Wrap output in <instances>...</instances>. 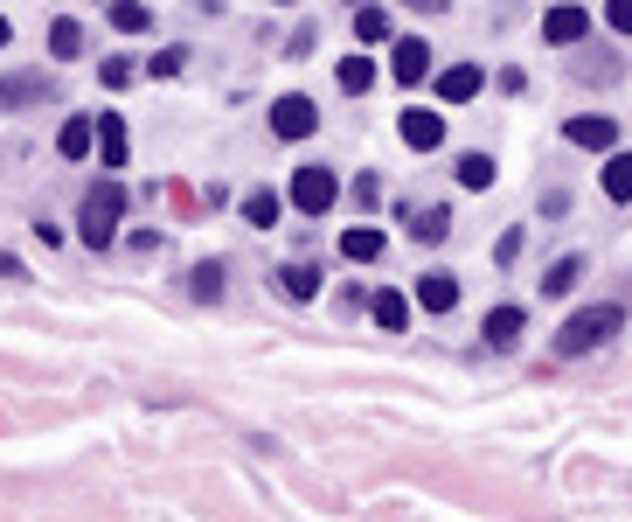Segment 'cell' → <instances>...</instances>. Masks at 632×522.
I'll return each mask as SVG.
<instances>
[{"label": "cell", "mask_w": 632, "mask_h": 522, "mask_svg": "<svg viewBox=\"0 0 632 522\" xmlns=\"http://www.w3.org/2000/svg\"><path fill=\"white\" fill-rule=\"evenodd\" d=\"M341 258H355V265H375V258H382V230H369V223L341 230Z\"/></svg>", "instance_id": "cell-10"}, {"label": "cell", "mask_w": 632, "mask_h": 522, "mask_svg": "<svg viewBox=\"0 0 632 522\" xmlns=\"http://www.w3.org/2000/svg\"><path fill=\"white\" fill-rule=\"evenodd\" d=\"M396 84H425V70H431V43H417V35H404L396 43Z\"/></svg>", "instance_id": "cell-9"}, {"label": "cell", "mask_w": 632, "mask_h": 522, "mask_svg": "<svg viewBox=\"0 0 632 522\" xmlns=\"http://www.w3.org/2000/svg\"><path fill=\"white\" fill-rule=\"evenodd\" d=\"M369 313H375V328H382V334H404V321H410L404 293H375V300H369Z\"/></svg>", "instance_id": "cell-15"}, {"label": "cell", "mask_w": 632, "mask_h": 522, "mask_svg": "<svg viewBox=\"0 0 632 522\" xmlns=\"http://www.w3.org/2000/svg\"><path fill=\"white\" fill-rule=\"evenodd\" d=\"M181 63H188V49H160V56H153V78H175Z\"/></svg>", "instance_id": "cell-29"}, {"label": "cell", "mask_w": 632, "mask_h": 522, "mask_svg": "<svg viewBox=\"0 0 632 522\" xmlns=\"http://www.w3.org/2000/svg\"><path fill=\"white\" fill-rule=\"evenodd\" d=\"M313 126H320V105H313V98H299V91L272 105V133H278V140H306Z\"/></svg>", "instance_id": "cell-4"}, {"label": "cell", "mask_w": 632, "mask_h": 522, "mask_svg": "<svg viewBox=\"0 0 632 522\" xmlns=\"http://www.w3.org/2000/svg\"><path fill=\"white\" fill-rule=\"evenodd\" d=\"M98 146H105V167H126V119L119 111H98Z\"/></svg>", "instance_id": "cell-14"}, {"label": "cell", "mask_w": 632, "mask_h": 522, "mask_svg": "<svg viewBox=\"0 0 632 522\" xmlns=\"http://www.w3.org/2000/svg\"><path fill=\"white\" fill-rule=\"evenodd\" d=\"M493 258H501V265H514V258H522V230H508L501 245H493Z\"/></svg>", "instance_id": "cell-32"}, {"label": "cell", "mask_w": 632, "mask_h": 522, "mask_svg": "<svg viewBox=\"0 0 632 522\" xmlns=\"http://www.w3.org/2000/svg\"><path fill=\"white\" fill-rule=\"evenodd\" d=\"M473 91H480V70H473V63H452L445 78H438V98H445V105H466Z\"/></svg>", "instance_id": "cell-11"}, {"label": "cell", "mask_w": 632, "mask_h": 522, "mask_svg": "<svg viewBox=\"0 0 632 522\" xmlns=\"http://www.w3.org/2000/svg\"><path fill=\"white\" fill-rule=\"evenodd\" d=\"M0 49H8V22H0Z\"/></svg>", "instance_id": "cell-34"}, {"label": "cell", "mask_w": 632, "mask_h": 522, "mask_svg": "<svg viewBox=\"0 0 632 522\" xmlns=\"http://www.w3.org/2000/svg\"><path fill=\"white\" fill-rule=\"evenodd\" d=\"M35 98H49L43 78H0V111H8V105H35Z\"/></svg>", "instance_id": "cell-17"}, {"label": "cell", "mask_w": 632, "mask_h": 522, "mask_svg": "<svg viewBox=\"0 0 632 522\" xmlns=\"http://www.w3.org/2000/svg\"><path fill=\"white\" fill-rule=\"evenodd\" d=\"M605 195L632 202V154H619V146H611V161H605Z\"/></svg>", "instance_id": "cell-16"}, {"label": "cell", "mask_w": 632, "mask_h": 522, "mask_svg": "<svg viewBox=\"0 0 632 522\" xmlns=\"http://www.w3.org/2000/svg\"><path fill=\"white\" fill-rule=\"evenodd\" d=\"M577 278H584V258H557V265L542 272V293H549V300H557V293H570V286H577Z\"/></svg>", "instance_id": "cell-19"}, {"label": "cell", "mask_w": 632, "mask_h": 522, "mask_svg": "<svg viewBox=\"0 0 632 522\" xmlns=\"http://www.w3.org/2000/svg\"><path fill=\"white\" fill-rule=\"evenodd\" d=\"M105 84H111V91L132 84V63H126V56H111V63H105Z\"/></svg>", "instance_id": "cell-31"}, {"label": "cell", "mask_w": 632, "mask_h": 522, "mask_svg": "<svg viewBox=\"0 0 632 522\" xmlns=\"http://www.w3.org/2000/svg\"><path fill=\"white\" fill-rule=\"evenodd\" d=\"M445 230H452V210H425V216L410 223V237H417V245H438Z\"/></svg>", "instance_id": "cell-24"}, {"label": "cell", "mask_w": 632, "mask_h": 522, "mask_svg": "<svg viewBox=\"0 0 632 522\" xmlns=\"http://www.w3.org/2000/svg\"><path fill=\"white\" fill-rule=\"evenodd\" d=\"M522 328H528L522 307H493V313H487V342H493V348H514V334H522Z\"/></svg>", "instance_id": "cell-13"}, {"label": "cell", "mask_w": 632, "mask_h": 522, "mask_svg": "<svg viewBox=\"0 0 632 522\" xmlns=\"http://www.w3.org/2000/svg\"><path fill=\"white\" fill-rule=\"evenodd\" d=\"M91 140H98V126H91V119H63V133H56V154H63V161H84Z\"/></svg>", "instance_id": "cell-12"}, {"label": "cell", "mask_w": 632, "mask_h": 522, "mask_svg": "<svg viewBox=\"0 0 632 522\" xmlns=\"http://www.w3.org/2000/svg\"><path fill=\"white\" fill-rule=\"evenodd\" d=\"M417 307H425V313H452L458 307V278L452 272H425V278H417Z\"/></svg>", "instance_id": "cell-8"}, {"label": "cell", "mask_w": 632, "mask_h": 522, "mask_svg": "<svg viewBox=\"0 0 632 522\" xmlns=\"http://www.w3.org/2000/svg\"><path fill=\"white\" fill-rule=\"evenodd\" d=\"M404 146H417V154H431V146H445V119H438V111H425V105H410L404 119Z\"/></svg>", "instance_id": "cell-5"}, {"label": "cell", "mask_w": 632, "mask_h": 522, "mask_svg": "<svg viewBox=\"0 0 632 522\" xmlns=\"http://www.w3.org/2000/svg\"><path fill=\"white\" fill-rule=\"evenodd\" d=\"M563 133H570V146H591V154H611V146H619V126H611L605 111L598 119H570Z\"/></svg>", "instance_id": "cell-7"}, {"label": "cell", "mask_w": 632, "mask_h": 522, "mask_svg": "<svg viewBox=\"0 0 632 522\" xmlns=\"http://www.w3.org/2000/svg\"><path fill=\"white\" fill-rule=\"evenodd\" d=\"M278 278H285V293H293V300H313V293H320V272H313V265H285Z\"/></svg>", "instance_id": "cell-25"}, {"label": "cell", "mask_w": 632, "mask_h": 522, "mask_svg": "<svg viewBox=\"0 0 632 522\" xmlns=\"http://www.w3.org/2000/svg\"><path fill=\"white\" fill-rule=\"evenodd\" d=\"M355 202H361V210H375V202H382V181L361 175V181H355Z\"/></svg>", "instance_id": "cell-30"}, {"label": "cell", "mask_w": 632, "mask_h": 522, "mask_svg": "<svg viewBox=\"0 0 632 522\" xmlns=\"http://www.w3.org/2000/svg\"><path fill=\"white\" fill-rule=\"evenodd\" d=\"M619 321H625L619 307H584V313H570L563 334H557V356H591L598 342H611V334H619Z\"/></svg>", "instance_id": "cell-2"}, {"label": "cell", "mask_w": 632, "mask_h": 522, "mask_svg": "<svg viewBox=\"0 0 632 522\" xmlns=\"http://www.w3.org/2000/svg\"><path fill=\"white\" fill-rule=\"evenodd\" d=\"M334 78H341V91H348V98H361V91L375 84V63H369V56H348V63H341Z\"/></svg>", "instance_id": "cell-18"}, {"label": "cell", "mask_w": 632, "mask_h": 522, "mask_svg": "<svg viewBox=\"0 0 632 522\" xmlns=\"http://www.w3.org/2000/svg\"><path fill=\"white\" fill-rule=\"evenodd\" d=\"M493 175H501V167H493L487 154H466V161H458V189H493Z\"/></svg>", "instance_id": "cell-20"}, {"label": "cell", "mask_w": 632, "mask_h": 522, "mask_svg": "<svg viewBox=\"0 0 632 522\" xmlns=\"http://www.w3.org/2000/svg\"><path fill=\"white\" fill-rule=\"evenodd\" d=\"M146 22H153L146 0H111V28H119V35H140Z\"/></svg>", "instance_id": "cell-21"}, {"label": "cell", "mask_w": 632, "mask_h": 522, "mask_svg": "<svg viewBox=\"0 0 632 522\" xmlns=\"http://www.w3.org/2000/svg\"><path fill=\"white\" fill-rule=\"evenodd\" d=\"M605 22L619 35H632V0H605Z\"/></svg>", "instance_id": "cell-28"}, {"label": "cell", "mask_w": 632, "mask_h": 522, "mask_svg": "<svg viewBox=\"0 0 632 522\" xmlns=\"http://www.w3.org/2000/svg\"><path fill=\"white\" fill-rule=\"evenodd\" d=\"M49 49H56V56H76V49H84V28H76V22H56V28H49Z\"/></svg>", "instance_id": "cell-26"}, {"label": "cell", "mask_w": 632, "mask_h": 522, "mask_svg": "<svg viewBox=\"0 0 632 522\" xmlns=\"http://www.w3.org/2000/svg\"><path fill=\"white\" fill-rule=\"evenodd\" d=\"M404 8H425V14H438V8H445V0H404Z\"/></svg>", "instance_id": "cell-33"}, {"label": "cell", "mask_w": 632, "mask_h": 522, "mask_svg": "<svg viewBox=\"0 0 632 522\" xmlns=\"http://www.w3.org/2000/svg\"><path fill=\"white\" fill-rule=\"evenodd\" d=\"M293 202L306 216H327L334 202H341V181H334V167H299L293 175Z\"/></svg>", "instance_id": "cell-3"}, {"label": "cell", "mask_w": 632, "mask_h": 522, "mask_svg": "<svg viewBox=\"0 0 632 522\" xmlns=\"http://www.w3.org/2000/svg\"><path fill=\"white\" fill-rule=\"evenodd\" d=\"M355 35H361L369 49H375V43H390V8H361V14H355Z\"/></svg>", "instance_id": "cell-22"}, {"label": "cell", "mask_w": 632, "mask_h": 522, "mask_svg": "<svg viewBox=\"0 0 632 522\" xmlns=\"http://www.w3.org/2000/svg\"><path fill=\"white\" fill-rule=\"evenodd\" d=\"M243 223H258V230H272V223H278V195H272V189L243 195Z\"/></svg>", "instance_id": "cell-23"}, {"label": "cell", "mask_w": 632, "mask_h": 522, "mask_svg": "<svg viewBox=\"0 0 632 522\" xmlns=\"http://www.w3.org/2000/svg\"><path fill=\"white\" fill-rule=\"evenodd\" d=\"M119 216H126V189L119 181H98V189L84 195V210H76V237H84L91 251H105L111 237H119Z\"/></svg>", "instance_id": "cell-1"}, {"label": "cell", "mask_w": 632, "mask_h": 522, "mask_svg": "<svg viewBox=\"0 0 632 522\" xmlns=\"http://www.w3.org/2000/svg\"><path fill=\"white\" fill-rule=\"evenodd\" d=\"M195 300H223V265H195Z\"/></svg>", "instance_id": "cell-27"}, {"label": "cell", "mask_w": 632, "mask_h": 522, "mask_svg": "<svg viewBox=\"0 0 632 522\" xmlns=\"http://www.w3.org/2000/svg\"><path fill=\"white\" fill-rule=\"evenodd\" d=\"M584 28H591V14L577 8V0H563V8H549V22H542V35L557 49H570V43H584Z\"/></svg>", "instance_id": "cell-6"}]
</instances>
